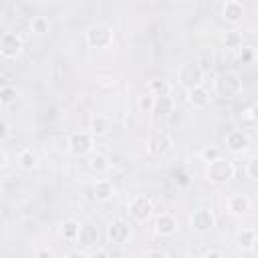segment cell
Returning a JSON list of instances; mask_svg holds the SVG:
<instances>
[{
  "label": "cell",
  "instance_id": "6",
  "mask_svg": "<svg viewBox=\"0 0 258 258\" xmlns=\"http://www.w3.org/2000/svg\"><path fill=\"white\" fill-rule=\"evenodd\" d=\"M95 147V137L89 131H75L69 137V153L75 157H87L93 153Z\"/></svg>",
  "mask_w": 258,
  "mask_h": 258
},
{
  "label": "cell",
  "instance_id": "30",
  "mask_svg": "<svg viewBox=\"0 0 258 258\" xmlns=\"http://www.w3.org/2000/svg\"><path fill=\"white\" fill-rule=\"evenodd\" d=\"M254 58H256V48H254V46H242V48L238 50V60H240V64H250V62H254Z\"/></svg>",
  "mask_w": 258,
  "mask_h": 258
},
{
  "label": "cell",
  "instance_id": "41",
  "mask_svg": "<svg viewBox=\"0 0 258 258\" xmlns=\"http://www.w3.org/2000/svg\"><path fill=\"white\" fill-rule=\"evenodd\" d=\"M6 165H8V151H6L4 147H2V161H0V167L4 169Z\"/></svg>",
  "mask_w": 258,
  "mask_h": 258
},
{
  "label": "cell",
  "instance_id": "22",
  "mask_svg": "<svg viewBox=\"0 0 258 258\" xmlns=\"http://www.w3.org/2000/svg\"><path fill=\"white\" fill-rule=\"evenodd\" d=\"M81 222L75 220V218H69V220H62L60 224V236L67 240V242H77L79 240V234H81Z\"/></svg>",
  "mask_w": 258,
  "mask_h": 258
},
{
  "label": "cell",
  "instance_id": "21",
  "mask_svg": "<svg viewBox=\"0 0 258 258\" xmlns=\"http://www.w3.org/2000/svg\"><path fill=\"white\" fill-rule=\"evenodd\" d=\"M83 248H93L97 242H99V230L95 224L91 222H85L81 226V234H79V240H77Z\"/></svg>",
  "mask_w": 258,
  "mask_h": 258
},
{
  "label": "cell",
  "instance_id": "38",
  "mask_svg": "<svg viewBox=\"0 0 258 258\" xmlns=\"http://www.w3.org/2000/svg\"><path fill=\"white\" fill-rule=\"evenodd\" d=\"M202 258H226V256H224L220 250H214V248H212V250L204 252V256H202Z\"/></svg>",
  "mask_w": 258,
  "mask_h": 258
},
{
  "label": "cell",
  "instance_id": "35",
  "mask_svg": "<svg viewBox=\"0 0 258 258\" xmlns=\"http://www.w3.org/2000/svg\"><path fill=\"white\" fill-rule=\"evenodd\" d=\"M34 258H54V254H52V250L48 246H38L34 250Z\"/></svg>",
  "mask_w": 258,
  "mask_h": 258
},
{
  "label": "cell",
  "instance_id": "12",
  "mask_svg": "<svg viewBox=\"0 0 258 258\" xmlns=\"http://www.w3.org/2000/svg\"><path fill=\"white\" fill-rule=\"evenodd\" d=\"M222 16L230 24H240L244 20V16H246V8H244V4L240 0H226L222 4Z\"/></svg>",
  "mask_w": 258,
  "mask_h": 258
},
{
  "label": "cell",
  "instance_id": "39",
  "mask_svg": "<svg viewBox=\"0 0 258 258\" xmlns=\"http://www.w3.org/2000/svg\"><path fill=\"white\" fill-rule=\"evenodd\" d=\"M64 258H89L83 250H71V252H67V256Z\"/></svg>",
  "mask_w": 258,
  "mask_h": 258
},
{
  "label": "cell",
  "instance_id": "26",
  "mask_svg": "<svg viewBox=\"0 0 258 258\" xmlns=\"http://www.w3.org/2000/svg\"><path fill=\"white\" fill-rule=\"evenodd\" d=\"M109 167H111V161L103 153H91V157H89V169L93 173L103 175L105 171H109Z\"/></svg>",
  "mask_w": 258,
  "mask_h": 258
},
{
  "label": "cell",
  "instance_id": "42",
  "mask_svg": "<svg viewBox=\"0 0 258 258\" xmlns=\"http://www.w3.org/2000/svg\"><path fill=\"white\" fill-rule=\"evenodd\" d=\"M250 252L258 256V238H256V242H254V246H252V250H250Z\"/></svg>",
  "mask_w": 258,
  "mask_h": 258
},
{
  "label": "cell",
  "instance_id": "3",
  "mask_svg": "<svg viewBox=\"0 0 258 258\" xmlns=\"http://www.w3.org/2000/svg\"><path fill=\"white\" fill-rule=\"evenodd\" d=\"M214 91L222 99H236L242 93V77L236 71H226L214 81Z\"/></svg>",
  "mask_w": 258,
  "mask_h": 258
},
{
  "label": "cell",
  "instance_id": "29",
  "mask_svg": "<svg viewBox=\"0 0 258 258\" xmlns=\"http://www.w3.org/2000/svg\"><path fill=\"white\" fill-rule=\"evenodd\" d=\"M137 107L141 113H153V107H155V97L151 93H143L139 99H137Z\"/></svg>",
  "mask_w": 258,
  "mask_h": 258
},
{
  "label": "cell",
  "instance_id": "5",
  "mask_svg": "<svg viewBox=\"0 0 258 258\" xmlns=\"http://www.w3.org/2000/svg\"><path fill=\"white\" fill-rule=\"evenodd\" d=\"M204 77H206V73L200 69V64H198L196 60H194V62H185V64H181V67L177 69V83H179L185 91L196 89V87H202Z\"/></svg>",
  "mask_w": 258,
  "mask_h": 258
},
{
  "label": "cell",
  "instance_id": "14",
  "mask_svg": "<svg viewBox=\"0 0 258 258\" xmlns=\"http://www.w3.org/2000/svg\"><path fill=\"white\" fill-rule=\"evenodd\" d=\"M169 147H171V135L167 131H157L147 141V151L151 155H163L169 151Z\"/></svg>",
  "mask_w": 258,
  "mask_h": 258
},
{
  "label": "cell",
  "instance_id": "10",
  "mask_svg": "<svg viewBox=\"0 0 258 258\" xmlns=\"http://www.w3.org/2000/svg\"><path fill=\"white\" fill-rule=\"evenodd\" d=\"M224 143H226V149H228V151L240 155V153L248 151V147H250V137H248L242 129H230V131L226 133V137H224Z\"/></svg>",
  "mask_w": 258,
  "mask_h": 258
},
{
  "label": "cell",
  "instance_id": "32",
  "mask_svg": "<svg viewBox=\"0 0 258 258\" xmlns=\"http://www.w3.org/2000/svg\"><path fill=\"white\" fill-rule=\"evenodd\" d=\"M246 175H248L250 179L258 181V155H254V157H250V159L246 161Z\"/></svg>",
  "mask_w": 258,
  "mask_h": 258
},
{
  "label": "cell",
  "instance_id": "20",
  "mask_svg": "<svg viewBox=\"0 0 258 258\" xmlns=\"http://www.w3.org/2000/svg\"><path fill=\"white\" fill-rule=\"evenodd\" d=\"M175 111V101L171 95L167 97H155V107H153V115H157L161 121L169 119L171 113Z\"/></svg>",
  "mask_w": 258,
  "mask_h": 258
},
{
  "label": "cell",
  "instance_id": "15",
  "mask_svg": "<svg viewBox=\"0 0 258 258\" xmlns=\"http://www.w3.org/2000/svg\"><path fill=\"white\" fill-rule=\"evenodd\" d=\"M113 196H115V185H113V181H111L109 177H97L95 183H93V198H95L97 202L105 204V202L113 200Z\"/></svg>",
  "mask_w": 258,
  "mask_h": 258
},
{
  "label": "cell",
  "instance_id": "13",
  "mask_svg": "<svg viewBox=\"0 0 258 258\" xmlns=\"http://www.w3.org/2000/svg\"><path fill=\"white\" fill-rule=\"evenodd\" d=\"M177 218L171 214V212H161L157 218H155V232L161 236V238H167V236H173L177 232Z\"/></svg>",
  "mask_w": 258,
  "mask_h": 258
},
{
  "label": "cell",
  "instance_id": "28",
  "mask_svg": "<svg viewBox=\"0 0 258 258\" xmlns=\"http://www.w3.org/2000/svg\"><path fill=\"white\" fill-rule=\"evenodd\" d=\"M16 97H18V91H16L14 85H2V87H0V103H2L4 107L10 105V103H14Z\"/></svg>",
  "mask_w": 258,
  "mask_h": 258
},
{
  "label": "cell",
  "instance_id": "2",
  "mask_svg": "<svg viewBox=\"0 0 258 258\" xmlns=\"http://www.w3.org/2000/svg\"><path fill=\"white\" fill-rule=\"evenodd\" d=\"M85 40L91 48H109L115 42L113 26L109 22H103V20L93 22L85 32Z\"/></svg>",
  "mask_w": 258,
  "mask_h": 258
},
{
  "label": "cell",
  "instance_id": "9",
  "mask_svg": "<svg viewBox=\"0 0 258 258\" xmlns=\"http://www.w3.org/2000/svg\"><path fill=\"white\" fill-rule=\"evenodd\" d=\"M131 238H133V232H131L129 222H125V220H113V222H109V226H107V240L111 244L123 246V244H129Z\"/></svg>",
  "mask_w": 258,
  "mask_h": 258
},
{
  "label": "cell",
  "instance_id": "18",
  "mask_svg": "<svg viewBox=\"0 0 258 258\" xmlns=\"http://www.w3.org/2000/svg\"><path fill=\"white\" fill-rule=\"evenodd\" d=\"M113 129V119L109 115H95L89 125V133L93 137H103Z\"/></svg>",
  "mask_w": 258,
  "mask_h": 258
},
{
  "label": "cell",
  "instance_id": "7",
  "mask_svg": "<svg viewBox=\"0 0 258 258\" xmlns=\"http://www.w3.org/2000/svg\"><path fill=\"white\" fill-rule=\"evenodd\" d=\"M216 226V214L210 208H198L189 216V228L196 234H208Z\"/></svg>",
  "mask_w": 258,
  "mask_h": 258
},
{
  "label": "cell",
  "instance_id": "34",
  "mask_svg": "<svg viewBox=\"0 0 258 258\" xmlns=\"http://www.w3.org/2000/svg\"><path fill=\"white\" fill-rule=\"evenodd\" d=\"M242 117L248 121V123H256L258 121V105H250L248 109L242 111Z\"/></svg>",
  "mask_w": 258,
  "mask_h": 258
},
{
  "label": "cell",
  "instance_id": "33",
  "mask_svg": "<svg viewBox=\"0 0 258 258\" xmlns=\"http://www.w3.org/2000/svg\"><path fill=\"white\" fill-rule=\"evenodd\" d=\"M10 135H12V127H10V123L6 119H2L0 121V143L4 145L10 139Z\"/></svg>",
  "mask_w": 258,
  "mask_h": 258
},
{
  "label": "cell",
  "instance_id": "16",
  "mask_svg": "<svg viewBox=\"0 0 258 258\" xmlns=\"http://www.w3.org/2000/svg\"><path fill=\"white\" fill-rule=\"evenodd\" d=\"M187 103H189L194 109H206V107H210V103H212V95H210V91L202 85V87H196V89H189V91H187Z\"/></svg>",
  "mask_w": 258,
  "mask_h": 258
},
{
  "label": "cell",
  "instance_id": "27",
  "mask_svg": "<svg viewBox=\"0 0 258 258\" xmlns=\"http://www.w3.org/2000/svg\"><path fill=\"white\" fill-rule=\"evenodd\" d=\"M196 62L200 64V69L208 75L214 67H216V56H214V50L212 48H208V50H204V52H200V56L196 58Z\"/></svg>",
  "mask_w": 258,
  "mask_h": 258
},
{
  "label": "cell",
  "instance_id": "24",
  "mask_svg": "<svg viewBox=\"0 0 258 258\" xmlns=\"http://www.w3.org/2000/svg\"><path fill=\"white\" fill-rule=\"evenodd\" d=\"M222 42H224V46L228 50H240L244 46V36H242V32L238 28H230V30H226L222 34Z\"/></svg>",
  "mask_w": 258,
  "mask_h": 258
},
{
  "label": "cell",
  "instance_id": "23",
  "mask_svg": "<svg viewBox=\"0 0 258 258\" xmlns=\"http://www.w3.org/2000/svg\"><path fill=\"white\" fill-rule=\"evenodd\" d=\"M147 93H151L153 97H167L171 95V83L163 77H155L147 83Z\"/></svg>",
  "mask_w": 258,
  "mask_h": 258
},
{
  "label": "cell",
  "instance_id": "4",
  "mask_svg": "<svg viewBox=\"0 0 258 258\" xmlns=\"http://www.w3.org/2000/svg\"><path fill=\"white\" fill-rule=\"evenodd\" d=\"M127 214L135 224H145L153 216V202L145 194H137L127 204Z\"/></svg>",
  "mask_w": 258,
  "mask_h": 258
},
{
  "label": "cell",
  "instance_id": "31",
  "mask_svg": "<svg viewBox=\"0 0 258 258\" xmlns=\"http://www.w3.org/2000/svg\"><path fill=\"white\" fill-rule=\"evenodd\" d=\"M218 157H222V153H220L218 147L208 145V147H204V149L200 151V159L206 161V163H210V161H214V159H218Z\"/></svg>",
  "mask_w": 258,
  "mask_h": 258
},
{
  "label": "cell",
  "instance_id": "36",
  "mask_svg": "<svg viewBox=\"0 0 258 258\" xmlns=\"http://www.w3.org/2000/svg\"><path fill=\"white\" fill-rule=\"evenodd\" d=\"M145 258H169V256H167V252H163L159 248H151L145 252Z\"/></svg>",
  "mask_w": 258,
  "mask_h": 258
},
{
  "label": "cell",
  "instance_id": "43",
  "mask_svg": "<svg viewBox=\"0 0 258 258\" xmlns=\"http://www.w3.org/2000/svg\"><path fill=\"white\" fill-rule=\"evenodd\" d=\"M254 62L258 64V48H256V58H254Z\"/></svg>",
  "mask_w": 258,
  "mask_h": 258
},
{
  "label": "cell",
  "instance_id": "1",
  "mask_svg": "<svg viewBox=\"0 0 258 258\" xmlns=\"http://www.w3.org/2000/svg\"><path fill=\"white\" fill-rule=\"evenodd\" d=\"M236 175V165L228 157H218L210 163H206V179L214 185H226Z\"/></svg>",
  "mask_w": 258,
  "mask_h": 258
},
{
  "label": "cell",
  "instance_id": "19",
  "mask_svg": "<svg viewBox=\"0 0 258 258\" xmlns=\"http://www.w3.org/2000/svg\"><path fill=\"white\" fill-rule=\"evenodd\" d=\"M256 238H258L256 228L244 226V228H240V230L236 232V246H238L240 250H244V252H250L252 246H254V242H256Z\"/></svg>",
  "mask_w": 258,
  "mask_h": 258
},
{
  "label": "cell",
  "instance_id": "40",
  "mask_svg": "<svg viewBox=\"0 0 258 258\" xmlns=\"http://www.w3.org/2000/svg\"><path fill=\"white\" fill-rule=\"evenodd\" d=\"M91 258H111V254L105 250V248H99V250H95L93 252V256Z\"/></svg>",
  "mask_w": 258,
  "mask_h": 258
},
{
  "label": "cell",
  "instance_id": "17",
  "mask_svg": "<svg viewBox=\"0 0 258 258\" xmlns=\"http://www.w3.org/2000/svg\"><path fill=\"white\" fill-rule=\"evenodd\" d=\"M38 153H36V149H32V147H22L20 151H18V155H16V165L22 169V171H32V169H36V165H38Z\"/></svg>",
  "mask_w": 258,
  "mask_h": 258
},
{
  "label": "cell",
  "instance_id": "37",
  "mask_svg": "<svg viewBox=\"0 0 258 258\" xmlns=\"http://www.w3.org/2000/svg\"><path fill=\"white\" fill-rule=\"evenodd\" d=\"M175 181L181 183V185H187L189 183V175L185 171H175Z\"/></svg>",
  "mask_w": 258,
  "mask_h": 258
},
{
  "label": "cell",
  "instance_id": "25",
  "mask_svg": "<svg viewBox=\"0 0 258 258\" xmlns=\"http://www.w3.org/2000/svg\"><path fill=\"white\" fill-rule=\"evenodd\" d=\"M28 28H30V32L36 34V36H44V34L50 32V20H48V16H44V14H36V16L30 18Z\"/></svg>",
  "mask_w": 258,
  "mask_h": 258
},
{
  "label": "cell",
  "instance_id": "11",
  "mask_svg": "<svg viewBox=\"0 0 258 258\" xmlns=\"http://www.w3.org/2000/svg\"><path fill=\"white\" fill-rule=\"evenodd\" d=\"M226 212L232 216H246L252 208V202L246 194H230L226 198Z\"/></svg>",
  "mask_w": 258,
  "mask_h": 258
},
{
  "label": "cell",
  "instance_id": "8",
  "mask_svg": "<svg viewBox=\"0 0 258 258\" xmlns=\"http://www.w3.org/2000/svg\"><path fill=\"white\" fill-rule=\"evenodd\" d=\"M24 48L22 36L18 32H2L0 34V56L4 60H12L16 58Z\"/></svg>",
  "mask_w": 258,
  "mask_h": 258
}]
</instances>
